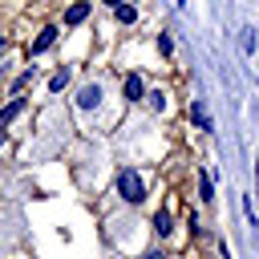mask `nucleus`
Segmentation results:
<instances>
[{
  "mask_svg": "<svg viewBox=\"0 0 259 259\" xmlns=\"http://www.w3.org/2000/svg\"><path fill=\"white\" fill-rule=\"evenodd\" d=\"M4 53H8V40H4V36H0V57H4Z\"/></svg>",
  "mask_w": 259,
  "mask_h": 259,
  "instance_id": "obj_14",
  "label": "nucleus"
},
{
  "mask_svg": "<svg viewBox=\"0 0 259 259\" xmlns=\"http://www.w3.org/2000/svg\"><path fill=\"white\" fill-rule=\"evenodd\" d=\"M154 231H158V235H170V214H166V210L154 214Z\"/></svg>",
  "mask_w": 259,
  "mask_h": 259,
  "instance_id": "obj_11",
  "label": "nucleus"
},
{
  "mask_svg": "<svg viewBox=\"0 0 259 259\" xmlns=\"http://www.w3.org/2000/svg\"><path fill=\"white\" fill-rule=\"evenodd\" d=\"M28 81H32V69H24V73H20V77H16V85H12V89H24V85H28Z\"/></svg>",
  "mask_w": 259,
  "mask_h": 259,
  "instance_id": "obj_12",
  "label": "nucleus"
},
{
  "mask_svg": "<svg viewBox=\"0 0 259 259\" xmlns=\"http://www.w3.org/2000/svg\"><path fill=\"white\" fill-rule=\"evenodd\" d=\"M89 16V4L85 0H77V4H69V12H65V24H81Z\"/></svg>",
  "mask_w": 259,
  "mask_h": 259,
  "instance_id": "obj_5",
  "label": "nucleus"
},
{
  "mask_svg": "<svg viewBox=\"0 0 259 259\" xmlns=\"http://www.w3.org/2000/svg\"><path fill=\"white\" fill-rule=\"evenodd\" d=\"M97 101H101V89H97V85H85V89L77 93V105H81V109H93Z\"/></svg>",
  "mask_w": 259,
  "mask_h": 259,
  "instance_id": "obj_4",
  "label": "nucleus"
},
{
  "mask_svg": "<svg viewBox=\"0 0 259 259\" xmlns=\"http://www.w3.org/2000/svg\"><path fill=\"white\" fill-rule=\"evenodd\" d=\"M190 117H194V125H198V130H210V113H206V105H202V101H194V105H190Z\"/></svg>",
  "mask_w": 259,
  "mask_h": 259,
  "instance_id": "obj_7",
  "label": "nucleus"
},
{
  "mask_svg": "<svg viewBox=\"0 0 259 259\" xmlns=\"http://www.w3.org/2000/svg\"><path fill=\"white\" fill-rule=\"evenodd\" d=\"M146 259H166V255H162V251H150V255H146Z\"/></svg>",
  "mask_w": 259,
  "mask_h": 259,
  "instance_id": "obj_13",
  "label": "nucleus"
},
{
  "mask_svg": "<svg viewBox=\"0 0 259 259\" xmlns=\"http://www.w3.org/2000/svg\"><path fill=\"white\" fill-rule=\"evenodd\" d=\"M113 12H117V20H121V24H134V20H138V12H134V4H117Z\"/></svg>",
  "mask_w": 259,
  "mask_h": 259,
  "instance_id": "obj_9",
  "label": "nucleus"
},
{
  "mask_svg": "<svg viewBox=\"0 0 259 259\" xmlns=\"http://www.w3.org/2000/svg\"><path fill=\"white\" fill-rule=\"evenodd\" d=\"M53 40H57V28H45V32H40V36L32 40V49H28V53L36 57V53H45V49H53Z\"/></svg>",
  "mask_w": 259,
  "mask_h": 259,
  "instance_id": "obj_6",
  "label": "nucleus"
},
{
  "mask_svg": "<svg viewBox=\"0 0 259 259\" xmlns=\"http://www.w3.org/2000/svg\"><path fill=\"white\" fill-rule=\"evenodd\" d=\"M255 190H259V158H255Z\"/></svg>",
  "mask_w": 259,
  "mask_h": 259,
  "instance_id": "obj_15",
  "label": "nucleus"
},
{
  "mask_svg": "<svg viewBox=\"0 0 259 259\" xmlns=\"http://www.w3.org/2000/svg\"><path fill=\"white\" fill-rule=\"evenodd\" d=\"M121 89H125V101H142V97H146V85H142V77H138V73H130Z\"/></svg>",
  "mask_w": 259,
  "mask_h": 259,
  "instance_id": "obj_2",
  "label": "nucleus"
},
{
  "mask_svg": "<svg viewBox=\"0 0 259 259\" xmlns=\"http://www.w3.org/2000/svg\"><path fill=\"white\" fill-rule=\"evenodd\" d=\"M0 142H4V134H0Z\"/></svg>",
  "mask_w": 259,
  "mask_h": 259,
  "instance_id": "obj_17",
  "label": "nucleus"
},
{
  "mask_svg": "<svg viewBox=\"0 0 259 259\" xmlns=\"http://www.w3.org/2000/svg\"><path fill=\"white\" fill-rule=\"evenodd\" d=\"M198 198H202V202H210V198H214V182H210V174H206V170H198Z\"/></svg>",
  "mask_w": 259,
  "mask_h": 259,
  "instance_id": "obj_8",
  "label": "nucleus"
},
{
  "mask_svg": "<svg viewBox=\"0 0 259 259\" xmlns=\"http://www.w3.org/2000/svg\"><path fill=\"white\" fill-rule=\"evenodd\" d=\"M20 109H24V97H12V101L0 109V130H8V125H12V117H16Z\"/></svg>",
  "mask_w": 259,
  "mask_h": 259,
  "instance_id": "obj_3",
  "label": "nucleus"
},
{
  "mask_svg": "<svg viewBox=\"0 0 259 259\" xmlns=\"http://www.w3.org/2000/svg\"><path fill=\"white\" fill-rule=\"evenodd\" d=\"M65 85H69V69H61V73H53V81H49V89H53V93H61Z\"/></svg>",
  "mask_w": 259,
  "mask_h": 259,
  "instance_id": "obj_10",
  "label": "nucleus"
},
{
  "mask_svg": "<svg viewBox=\"0 0 259 259\" xmlns=\"http://www.w3.org/2000/svg\"><path fill=\"white\" fill-rule=\"evenodd\" d=\"M101 4H109V8H117V4H121V0H101Z\"/></svg>",
  "mask_w": 259,
  "mask_h": 259,
  "instance_id": "obj_16",
  "label": "nucleus"
},
{
  "mask_svg": "<svg viewBox=\"0 0 259 259\" xmlns=\"http://www.w3.org/2000/svg\"><path fill=\"white\" fill-rule=\"evenodd\" d=\"M117 190H121L125 202H142V198H146V186H142V178H138L134 170H121V174H117Z\"/></svg>",
  "mask_w": 259,
  "mask_h": 259,
  "instance_id": "obj_1",
  "label": "nucleus"
}]
</instances>
